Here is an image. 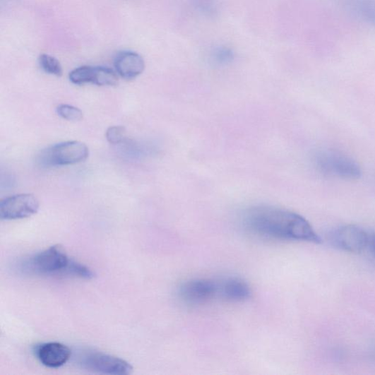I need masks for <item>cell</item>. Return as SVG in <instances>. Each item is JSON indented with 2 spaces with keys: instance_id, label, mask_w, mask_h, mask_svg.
<instances>
[{
  "instance_id": "obj_1",
  "label": "cell",
  "mask_w": 375,
  "mask_h": 375,
  "mask_svg": "<svg viewBox=\"0 0 375 375\" xmlns=\"http://www.w3.org/2000/svg\"><path fill=\"white\" fill-rule=\"evenodd\" d=\"M244 227L263 239L319 244L321 239L303 216L271 206H255L243 216Z\"/></svg>"
},
{
  "instance_id": "obj_2",
  "label": "cell",
  "mask_w": 375,
  "mask_h": 375,
  "mask_svg": "<svg viewBox=\"0 0 375 375\" xmlns=\"http://www.w3.org/2000/svg\"><path fill=\"white\" fill-rule=\"evenodd\" d=\"M315 164L324 174L345 180H358L362 174L359 164L346 154L335 150L320 151Z\"/></svg>"
},
{
  "instance_id": "obj_3",
  "label": "cell",
  "mask_w": 375,
  "mask_h": 375,
  "mask_svg": "<svg viewBox=\"0 0 375 375\" xmlns=\"http://www.w3.org/2000/svg\"><path fill=\"white\" fill-rule=\"evenodd\" d=\"M71 260L59 245L39 252L22 263V270L38 275L66 274Z\"/></svg>"
},
{
  "instance_id": "obj_4",
  "label": "cell",
  "mask_w": 375,
  "mask_h": 375,
  "mask_svg": "<svg viewBox=\"0 0 375 375\" xmlns=\"http://www.w3.org/2000/svg\"><path fill=\"white\" fill-rule=\"evenodd\" d=\"M89 156L88 146L78 141L56 144L44 150L40 162L47 167L73 165L85 161Z\"/></svg>"
},
{
  "instance_id": "obj_5",
  "label": "cell",
  "mask_w": 375,
  "mask_h": 375,
  "mask_svg": "<svg viewBox=\"0 0 375 375\" xmlns=\"http://www.w3.org/2000/svg\"><path fill=\"white\" fill-rule=\"evenodd\" d=\"M81 365L95 372L127 375L133 372V367L128 362L102 352L90 351L83 355Z\"/></svg>"
},
{
  "instance_id": "obj_6",
  "label": "cell",
  "mask_w": 375,
  "mask_h": 375,
  "mask_svg": "<svg viewBox=\"0 0 375 375\" xmlns=\"http://www.w3.org/2000/svg\"><path fill=\"white\" fill-rule=\"evenodd\" d=\"M218 282L208 279H194L184 282L179 289L180 299L191 306L206 304L218 296Z\"/></svg>"
},
{
  "instance_id": "obj_7",
  "label": "cell",
  "mask_w": 375,
  "mask_h": 375,
  "mask_svg": "<svg viewBox=\"0 0 375 375\" xmlns=\"http://www.w3.org/2000/svg\"><path fill=\"white\" fill-rule=\"evenodd\" d=\"M39 210V202L32 194L13 195L0 202V219L16 220L28 218Z\"/></svg>"
},
{
  "instance_id": "obj_8",
  "label": "cell",
  "mask_w": 375,
  "mask_h": 375,
  "mask_svg": "<svg viewBox=\"0 0 375 375\" xmlns=\"http://www.w3.org/2000/svg\"><path fill=\"white\" fill-rule=\"evenodd\" d=\"M369 234L357 225H345L333 231L329 239L333 246L350 253H360L367 249Z\"/></svg>"
},
{
  "instance_id": "obj_9",
  "label": "cell",
  "mask_w": 375,
  "mask_h": 375,
  "mask_svg": "<svg viewBox=\"0 0 375 375\" xmlns=\"http://www.w3.org/2000/svg\"><path fill=\"white\" fill-rule=\"evenodd\" d=\"M39 362L49 368L65 365L71 357V349L60 343H48L39 346L36 350Z\"/></svg>"
},
{
  "instance_id": "obj_10",
  "label": "cell",
  "mask_w": 375,
  "mask_h": 375,
  "mask_svg": "<svg viewBox=\"0 0 375 375\" xmlns=\"http://www.w3.org/2000/svg\"><path fill=\"white\" fill-rule=\"evenodd\" d=\"M114 65L117 73L126 80H133L140 76L145 67L143 56L131 51L118 52Z\"/></svg>"
},
{
  "instance_id": "obj_11",
  "label": "cell",
  "mask_w": 375,
  "mask_h": 375,
  "mask_svg": "<svg viewBox=\"0 0 375 375\" xmlns=\"http://www.w3.org/2000/svg\"><path fill=\"white\" fill-rule=\"evenodd\" d=\"M218 284V296L227 302H243L251 297V290L249 285L240 278H229Z\"/></svg>"
},
{
  "instance_id": "obj_12",
  "label": "cell",
  "mask_w": 375,
  "mask_h": 375,
  "mask_svg": "<svg viewBox=\"0 0 375 375\" xmlns=\"http://www.w3.org/2000/svg\"><path fill=\"white\" fill-rule=\"evenodd\" d=\"M117 83V74L112 69L103 66L93 67L92 84L97 86H114Z\"/></svg>"
},
{
  "instance_id": "obj_13",
  "label": "cell",
  "mask_w": 375,
  "mask_h": 375,
  "mask_svg": "<svg viewBox=\"0 0 375 375\" xmlns=\"http://www.w3.org/2000/svg\"><path fill=\"white\" fill-rule=\"evenodd\" d=\"M39 65L47 73L56 76L63 75V68L60 62L51 55L43 54L38 58Z\"/></svg>"
},
{
  "instance_id": "obj_14",
  "label": "cell",
  "mask_w": 375,
  "mask_h": 375,
  "mask_svg": "<svg viewBox=\"0 0 375 375\" xmlns=\"http://www.w3.org/2000/svg\"><path fill=\"white\" fill-rule=\"evenodd\" d=\"M66 274L87 280L93 279L95 275L94 271L89 267L72 260L68 266Z\"/></svg>"
},
{
  "instance_id": "obj_15",
  "label": "cell",
  "mask_w": 375,
  "mask_h": 375,
  "mask_svg": "<svg viewBox=\"0 0 375 375\" xmlns=\"http://www.w3.org/2000/svg\"><path fill=\"white\" fill-rule=\"evenodd\" d=\"M92 66H82L73 70L69 74L70 81L76 85L91 83Z\"/></svg>"
},
{
  "instance_id": "obj_16",
  "label": "cell",
  "mask_w": 375,
  "mask_h": 375,
  "mask_svg": "<svg viewBox=\"0 0 375 375\" xmlns=\"http://www.w3.org/2000/svg\"><path fill=\"white\" fill-rule=\"evenodd\" d=\"M56 112L59 116L69 121H80L83 118V113L80 109L69 105L58 106Z\"/></svg>"
},
{
  "instance_id": "obj_17",
  "label": "cell",
  "mask_w": 375,
  "mask_h": 375,
  "mask_svg": "<svg viewBox=\"0 0 375 375\" xmlns=\"http://www.w3.org/2000/svg\"><path fill=\"white\" fill-rule=\"evenodd\" d=\"M126 131L123 126H112L106 132V137L108 142L116 145L122 143L126 137Z\"/></svg>"
},
{
  "instance_id": "obj_18",
  "label": "cell",
  "mask_w": 375,
  "mask_h": 375,
  "mask_svg": "<svg viewBox=\"0 0 375 375\" xmlns=\"http://www.w3.org/2000/svg\"><path fill=\"white\" fill-rule=\"evenodd\" d=\"M214 60L219 64H227L234 59L233 52L226 47L217 49L214 52Z\"/></svg>"
},
{
  "instance_id": "obj_19",
  "label": "cell",
  "mask_w": 375,
  "mask_h": 375,
  "mask_svg": "<svg viewBox=\"0 0 375 375\" xmlns=\"http://www.w3.org/2000/svg\"><path fill=\"white\" fill-rule=\"evenodd\" d=\"M367 249L375 256V234H369Z\"/></svg>"
}]
</instances>
